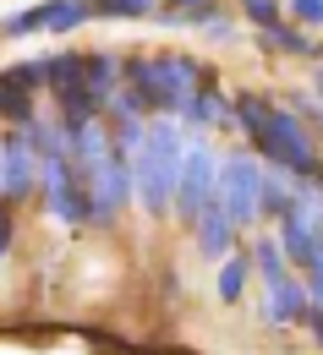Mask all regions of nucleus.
Here are the masks:
<instances>
[{"label": "nucleus", "mask_w": 323, "mask_h": 355, "mask_svg": "<svg viewBox=\"0 0 323 355\" xmlns=\"http://www.w3.org/2000/svg\"><path fill=\"white\" fill-rule=\"evenodd\" d=\"M235 121H241L247 142H252L274 170H285L290 180H307L313 170H318L313 126H307L296 110H285V104L263 98V93H241V98H235Z\"/></svg>", "instance_id": "1"}, {"label": "nucleus", "mask_w": 323, "mask_h": 355, "mask_svg": "<svg viewBox=\"0 0 323 355\" xmlns=\"http://www.w3.org/2000/svg\"><path fill=\"white\" fill-rule=\"evenodd\" d=\"M186 142L176 115H154L148 132H142V148L132 153V191L148 214H176V186H181L186 170Z\"/></svg>", "instance_id": "2"}, {"label": "nucleus", "mask_w": 323, "mask_h": 355, "mask_svg": "<svg viewBox=\"0 0 323 355\" xmlns=\"http://www.w3.org/2000/svg\"><path fill=\"white\" fill-rule=\"evenodd\" d=\"M220 202L231 208V219L241 230H252V224L263 219V164L252 159V153H225L220 159Z\"/></svg>", "instance_id": "3"}, {"label": "nucleus", "mask_w": 323, "mask_h": 355, "mask_svg": "<svg viewBox=\"0 0 323 355\" xmlns=\"http://www.w3.org/2000/svg\"><path fill=\"white\" fill-rule=\"evenodd\" d=\"M44 202L49 214L60 224H72V230H83V224H93V197H88V180L77 175V164L60 153V159H44Z\"/></svg>", "instance_id": "4"}, {"label": "nucleus", "mask_w": 323, "mask_h": 355, "mask_svg": "<svg viewBox=\"0 0 323 355\" xmlns=\"http://www.w3.org/2000/svg\"><path fill=\"white\" fill-rule=\"evenodd\" d=\"M214 197H220V159H214V148H208V142H192V148H186L181 186H176V219L197 230L203 208H208Z\"/></svg>", "instance_id": "5"}, {"label": "nucleus", "mask_w": 323, "mask_h": 355, "mask_svg": "<svg viewBox=\"0 0 323 355\" xmlns=\"http://www.w3.org/2000/svg\"><path fill=\"white\" fill-rule=\"evenodd\" d=\"M39 93H44V55L39 60H17L0 71V121H11L17 132L39 121Z\"/></svg>", "instance_id": "6"}, {"label": "nucleus", "mask_w": 323, "mask_h": 355, "mask_svg": "<svg viewBox=\"0 0 323 355\" xmlns=\"http://www.w3.org/2000/svg\"><path fill=\"white\" fill-rule=\"evenodd\" d=\"M39 180H44V164H39V148H33L28 126L0 137V197L28 202V191H39Z\"/></svg>", "instance_id": "7"}, {"label": "nucleus", "mask_w": 323, "mask_h": 355, "mask_svg": "<svg viewBox=\"0 0 323 355\" xmlns=\"http://www.w3.org/2000/svg\"><path fill=\"white\" fill-rule=\"evenodd\" d=\"M279 252H285V263L290 268H301V273H307V268H313V257H318V241H323V224L318 219H307V214H296V208H290V214H285V219H279Z\"/></svg>", "instance_id": "8"}, {"label": "nucleus", "mask_w": 323, "mask_h": 355, "mask_svg": "<svg viewBox=\"0 0 323 355\" xmlns=\"http://www.w3.org/2000/svg\"><path fill=\"white\" fill-rule=\"evenodd\" d=\"M307 311H313V295H307V284L290 273V279H279V284H263V317L274 322V328H296V322H307Z\"/></svg>", "instance_id": "9"}, {"label": "nucleus", "mask_w": 323, "mask_h": 355, "mask_svg": "<svg viewBox=\"0 0 323 355\" xmlns=\"http://www.w3.org/2000/svg\"><path fill=\"white\" fill-rule=\"evenodd\" d=\"M235 230H241V224L231 219V208L214 197V202L203 208V219H197V252H203V257H231Z\"/></svg>", "instance_id": "10"}, {"label": "nucleus", "mask_w": 323, "mask_h": 355, "mask_svg": "<svg viewBox=\"0 0 323 355\" xmlns=\"http://www.w3.org/2000/svg\"><path fill=\"white\" fill-rule=\"evenodd\" d=\"M83 83H88V93L110 110V98L121 93V83H126V60H115L110 49H88V71H83Z\"/></svg>", "instance_id": "11"}, {"label": "nucleus", "mask_w": 323, "mask_h": 355, "mask_svg": "<svg viewBox=\"0 0 323 355\" xmlns=\"http://www.w3.org/2000/svg\"><path fill=\"white\" fill-rule=\"evenodd\" d=\"M231 115H235V110H225V98H220V88H214V77L192 93V98H186V110H181L186 126H220V121H231Z\"/></svg>", "instance_id": "12"}, {"label": "nucleus", "mask_w": 323, "mask_h": 355, "mask_svg": "<svg viewBox=\"0 0 323 355\" xmlns=\"http://www.w3.org/2000/svg\"><path fill=\"white\" fill-rule=\"evenodd\" d=\"M83 71H88V55H44V88L49 93H66L83 83Z\"/></svg>", "instance_id": "13"}, {"label": "nucleus", "mask_w": 323, "mask_h": 355, "mask_svg": "<svg viewBox=\"0 0 323 355\" xmlns=\"http://www.w3.org/2000/svg\"><path fill=\"white\" fill-rule=\"evenodd\" d=\"M258 44L274 49V55H318V49H313V39H307V28H296V22L263 28V33H258Z\"/></svg>", "instance_id": "14"}, {"label": "nucleus", "mask_w": 323, "mask_h": 355, "mask_svg": "<svg viewBox=\"0 0 323 355\" xmlns=\"http://www.w3.org/2000/svg\"><path fill=\"white\" fill-rule=\"evenodd\" d=\"M285 214H290V175L263 170V219H285Z\"/></svg>", "instance_id": "15"}, {"label": "nucleus", "mask_w": 323, "mask_h": 355, "mask_svg": "<svg viewBox=\"0 0 323 355\" xmlns=\"http://www.w3.org/2000/svg\"><path fill=\"white\" fill-rule=\"evenodd\" d=\"M247 273H252V252H231V257H225V268H220V301H241Z\"/></svg>", "instance_id": "16"}, {"label": "nucleus", "mask_w": 323, "mask_h": 355, "mask_svg": "<svg viewBox=\"0 0 323 355\" xmlns=\"http://www.w3.org/2000/svg\"><path fill=\"white\" fill-rule=\"evenodd\" d=\"M252 268L263 273V284H279V279H290V263H285L279 241H252Z\"/></svg>", "instance_id": "17"}, {"label": "nucleus", "mask_w": 323, "mask_h": 355, "mask_svg": "<svg viewBox=\"0 0 323 355\" xmlns=\"http://www.w3.org/2000/svg\"><path fill=\"white\" fill-rule=\"evenodd\" d=\"M93 17V0H49V33H72Z\"/></svg>", "instance_id": "18"}, {"label": "nucleus", "mask_w": 323, "mask_h": 355, "mask_svg": "<svg viewBox=\"0 0 323 355\" xmlns=\"http://www.w3.org/2000/svg\"><path fill=\"white\" fill-rule=\"evenodd\" d=\"M0 33H6V39H22V33H49V0H44V6L17 11V17H6V22H0Z\"/></svg>", "instance_id": "19"}, {"label": "nucleus", "mask_w": 323, "mask_h": 355, "mask_svg": "<svg viewBox=\"0 0 323 355\" xmlns=\"http://www.w3.org/2000/svg\"><path fill=\"white\" fill-rule=\"evenodd\" d=\"M165 6L159 0H93V17L115 22V17H159Z\"/></svg>", "instance_id": "20"}, {"label": "nucleus", "mask_w": 323, "mask_h": 355, "mask_svg": "<svg viewBox=\"0 0 323 355\" xmlns=\"http://www.w3.org/2000/svg\"><path fill=\"white\" fill-rule=\"evenodd\" d=\"M241 6H247V22H252L258 33H263V28H279V22H285L279 0H241Z\"/></svg>", "instance_id": "21"}, {"label": "nucleus", "mask_w": 323, "mask_h": 355, "mask_svg": "<svg viewBox=\"0 0 323 355\" xmlns=\"http://www.w3.org/2000/svg\"><path fill=\"white\" fill-rule=\"evenodd\" d=\"M290 22L296 28H323V0H290Z\"/></svg>", "instance_id": "22"}, {"label": "nucleus", "mask_w": 323, "mask_h": 355, "mask_svg": "<svg viewBox=\"0 0 323 355\" xmlns=\"http://www.w3.org/2000/svg\"><path fill=\"white\" fill-rule=\"evenodd\" d=\"M176 6H181V22H197V28L203 22H220L214 17V0H176Z\"/></svg>", "instance_id": "23"}, {"label": "nucleus", "mask_w": 323, "mask_h": 355, "mask_svg": "<svg viewBox=\"0 0 323 355\" xmlns=\"http://www.w3.org/2000/svg\"><path fill=\"white\" fill-rule=\"evenodd\" d=\"M290 110H296V115H307V121L323 132V104H318V93H290Z\"/></svg>", "instance_id": "24"}, {"label": "nucleus", "mask_w": 323, "mask_h": 355, "mask_svg": "<svg viewBox=\"0 0 323 355\" xmlns=\"http://www.w3.org/2000/svg\"><path fill=\"white\" fill-rule=\"evenodd\" d=\"M11 230H17V219H11V202L0 197V257L11 252Z\"/></svg>", "instance_id": "25"}, {"label": "nucleus", "mask_w": 323, "mask_h": 355, "mask_svg": "<svg viewBox=\"0 0 323 355\" xmlns=\"http://www.w3.org/2000/svg\"><path fill=\"white\" fill-rule=\"evenodd\" d=\"M307 328H313V339H318V350H323V306L307 311Z\"/></svg>", "instance_id": "26"}, {"label": "nucleus", "mask_w": 323, "mask_h": 355, "mask_svg": "<svg viewBox=\"0 0 323 355\" xmlns=\"http://www.w3.org/2000/svg\"><path fill=\"white\" fill-rule=\"evenodd\" d=\"M318 98H323V66H318Z\"/></svg>", "instance_id": "27"}]
</instances>
